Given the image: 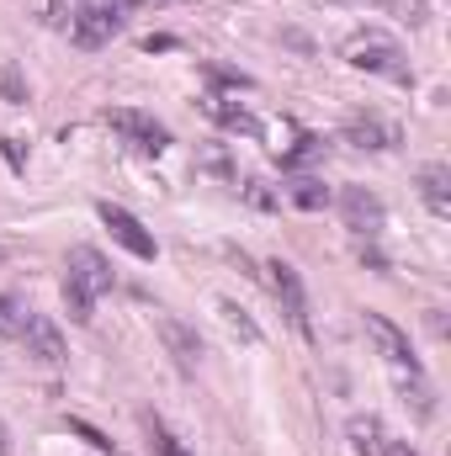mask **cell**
I'll list each match as a JSON object with an SVG mask.
<instances>
[{
    "label": "cell",
    "instance_id": "cell-7",
    "mask_svg": "<svg viewBox=\"0 0 451 456\" xmlns=\"http://www.w3.org/2000/svg\"><path fill=\"white\" fill-rule=\"evenodd\" d=\"M96 213H102V224L112 228V239L122 244V249H127V255H133V260H154V255H160L154 233H149V228L138 224V218H133V213H127L122 202H102Z\"/></svg>",
    "mask_w": 451,
    "mask_h": 456
},
{
    "label": "cell",
    "instance_id": "cell-23",
    "mask_svg": "<svg viewBox=\"0 0 451 456\" xmlns=\"http://www.w3.org/2000/svg\"><path fill=\"white\" fill-rule=\"evenodd\" d=\"M70 430H75V436H80V441H91V446H96V452H112V441H107V436H102V430H96V425H86V419H70Z\"/></svg>",
    "mask_w": 451,
    "mask_h": 456
},
{
    "label": "cell",
    "instance_id": "cell-9",
    "mask_svg": "<svg viewBox=\"0 0 451 456\" xmlns=\"http://www.w3.org/2000/svg\"><path fill=\"white\" fill-rule=\"evenodd\" d=\"M361 324H366L372 345L388 355V366H398V371H404V366H409V371H420V361H414V350H409V335H404L388 314H372V308H366V314H361Z\"/></svg>",
    "mask_w": 451,
    "mask_h": 456
},
{
    "label": "cell",
    "instance_id": "cell-13",
    "mask_svg": "<svg viewBox=\"0 0 451 456\" xmlns=\"http://www.w3.org/2000/svg\"><path fill=\"white\" fill-rule=\"evenodd\" d=\"M208 117H213L218 127H228V133H260V122H255V117L244 112L239 102H228V96H218V91L208 96Z\"/></svg>",
    "mask_w": 451,
    "mask_h": 456
},
{
    "label": "cell",
    "instance_id": "cell-1",
    "mask_svg": "<svg viewBox=\"0 0 451 456\" xmlns=\"http://www.w3.org/2000/svg\"><path fill=\"white\" fill-rule=\"evenodd\" d=\"M112 281L117 276L107 265V255L96 244H75L70 260H64V308H70V319L91 324V308H96L102 292H112Z\"/></svg>",
    "mask_w": 451,
    "mask_h": 456
},
{
    "label": "cell",
    "instance_id": "cell-29",
    "mask_svg": "<svg viewBox=\"0 0 451 456\" xmlns=\"http://www.w3.org/2000/svg\"><path fill=\"white\" fill-rule=\"evenodd\" d=\"M5 452H11V446H5V430H0V456H5Z\"/></svg>",
    "mask_w": 451,
    "mask_h": 456
},
{
    "label": "cell",
    "instance_id": "cell-18",
    "mask_svg": "<svg viewBox=\"0 0 451 456\" xmlns=\"http://www.w3.org/2000/svg\"><path fill=\"white\" fill-rule=\"evenodd\" d=\"M350 441H356V456H382V425L377 419H350Z\"/></svg>",
    "mask_w": 451,
    "mask_h": 456
},
{
    "label": "cell",
    "instance_id": "cell-20",
    "mask_svg": "<svg viewBox=\"0 0 451 456\" xmlns=\"http://www.w3.org/2000/svg\"><path fill=\"white\" fill-rule=\"evenodd\" d=\"M21 324H27V308H21V297H11V292H0V335H21Z\"/></svg>",
    "mask_w": 451,
    "mask_h": 456
},
{
    "label": "cell",
    "instance_id": "cell-24",
    "mask_svg": "<svg viewBox=\"0 0 451 456\" xmlns=\"http://www.w3.org/2000/svg\"><path fill=\"white\" fill-rule=\"evenodd\" d=\"M218 308H224V319L234 324V330H239V335H244V340H260V330H255V324H250V319H244L234 303H218Z\"/></svg>",
    "mask_w": 451,
    "mask_h": 456
},
{
    "label": "cell",
    "instance_id": "cell-25",
    "mask_svg": "<svg viewBox=\"0 0 451 456\" xmlns=\"http://www.w3.org/2000/svg\"><path fill=\"white\" fill-rule=\"evenodd\" d=\"M0 154L11 159V170H27V154H21V143H16V138H0Z\"/></svg>",
    "mask_w": 451,
    "mask_h": 456
},
{
    "label": "cell",
    "instance_id": "cell-10",
    "mask_svg": "<svg viewBox=\"0 0 451 456\" xmlns=\"http://www.w3.org/2000/svg\"><path fill=\"white\" fill-rule=\"evenodd\" d=\"M154 330H160V340H165L170 361H176L181 371H197V361H202V340H197V330H192L186 319H176V314H160V319H154Z\"/></svg>",
    "mask_w": 451,
    "mask_h": 456
},
{
    "label": "cell",
    "instance_id": "cell-26",
    "mask_svg": "<svg viewBox=\"0 0 451 456\" xmlns=\"http://www.w3.org/2000/svg\"><path fill=\"white\" fill-rule=\"evenodd\" d=\"M117 11H149V5H176V0H112Z\"/></svg>",
    "mask_w": 451,
    "mask_h": 456
},
{
    "label": "cell",
    "instance_id": "cell-5",
    "mask_svg": "<svg viewBox=\"0 0 451 456\" xmlns=\"http://www.w3.org/2000/svg\"><path fill=\"white\" fill-rule=\"evenodd\" d=\"M117 32H122V11H117L112 0H91V5H80L70 16V37L80 48H107Z\"/></svg>",
    "mask_w": 451,
    "mask_h": 456
},
{
    "label": "cell",
    "instance_id": "cell-12",
    "mask_svg": "<svg viewBox=\"0 0 451 456\" xmlns=\"http://www.w3.org/2000/svg\"><path fill=\"white\" fill-rule=\"evenodd\" d=\"M420 197H425V208H430L436 218H447V213H451V175H447V165H425V170H420Z\"/></svg>",
    "mask_w": 451,
    "mask_h": 456
},
{
    "label": "cell",
    "instance_id": "cell-28",
    "mask_svg": "<svg viewBox=\"0 0 451 456\" xmlns=\"http://www.w3.org/2000/svg\"><path fill=\"white\" fill-rule=\"evenodd\" d=\"M165 48H176V37H144V53H165Z\"/></svg>",
    "mask_w": 451,
    "mask_h": 456
},
{
    "label": "cell",
    "instance_id": "cell-14",
    "mask_svg": "<svg viewBox=\"0 0 451 456\" xmlns=\"http://www.w3.org/2000/svg\"><path fill=\"white\" fill-rule=\"evenodd\" d=\"M287 202H292V208H303V213H319V208H330V186H324L319 175H292Z\"/></svg>",
    "mask_w": 451,
    "mask_h": 456
},
{
    "label": "cell",
    "instance_id": "cell-30",
    "mask_svg": "<svg viewBox=\"0 0 451 456\" xmlns=\"http://www.w3.org/2000/svg\"><path fill=\"white\" fill-rule=\"evenodd\" d=\"M0 260H5V249H0Z\"/></svg>",
    "mask_w": 451,
    "mask_h": 456
},
{
    "label": "cell",
    "instance_id": "cell-11",
    "mask_svg": "<svg viewBox=\"0 0 451 456\" xmlns=\"http://www.w3.org/2000/svg\"><path fill=\"white\" fill-rule=\"evenodd\" d=\"M345 143H356V149H393L398 143V127L393 122H382L377 112H350L345 117Z\"/></svg>",
    "mask_w": 451,
    "mask_h": 456
},
{
    "label": "cell",
    "instance_id": "cell-2",
    "mask_svg": "<svg viewBox=\"0 0 451 456\" xmlns=\"http://www.w3.org/2000/svg\"><path fill=\"white\" fill-rule=\"evenodd\" d=\"M340 53H345V64H356V69H366V75H388V80H398V86L414 80L404 48H398L393 37H382V32H350Z\"/></svg>",
    "mask_w": 451,
    "mask_h": 456
},
{
    "label": "cell",
    "instance_id": "cell-16",
    "mask_svg": "<svg viewBox=\"0 0 451 456\" xmlns=\"http://www.w3.org/2000/svg\"><path fill=\"white\" fill-rule=\"evenodd\" d=\"M144 430H149V446H154V456H197L165 419H154V414H144Z\"/></svg>",
    "mask_w": 451,
    "mask_h": 456
},
{
    "label": "cell",
    "instance_id": "cell-8",
    "mask_svg": "<svg viewBox=\"0 0 451 456\" xmlns=\"http://www.w3.org/2000/svg\"><path fill=\"white\" fill-rule=\"evenodd\" d=\"M16 340L27 345V355H32L37 366H64V361H70L64 335H59V324H53L48 314H32V308H27V324H21V335H16Z\"/></svg>",
    "mask_w": 451,
    "mask_h": 456
},
{
    "label": "cell",
    "instance_id": "cell-3",
    "mask_svg": "<svg viewBox=\"0 0 451 456\" xmlns=\"http://www.w3.org/2000/svg\"><path fill=\"white\" fill-rule=\"evenodd\" d=\"M266 281H271V292H276V303H282V314H287V324L303 335V340H314V319H308V292H303V276H298V265L292 260H271L266 265Z\"/></svg>",
    "mask_w": 451,
    "mask_h": 456
},
{
    "label": "cell",
    "instance_id": "cell-22",
    "mask_svg": "<svg viewBox=\"0 0 451 456\" xmlns=\"http://www.w3.org/2000/svg\"><path fill=\"white\" fill-rule=\"evenodd\" d=\"M244 202L250 208H276V191H266V181H244Z\"/></svg>",
    "mask_w": 451,
    "mask_h": 456
},
{
    "label": "cell",
    "instance_id": "cell-6",
    "mask_svg": "<svg viewBox=\"0 0 451 456\" xmlns=\"http://www.w3.org/2000/svg\"><path fill=\"white\" fill-rule=\"evenodd\" d=\"M340 218H345L350 233L377 239V233L388 228V208H382L377 191H366V186H345V191H340Z\"/></svg>",
    "mask_w": 451,
    "mask_h": 456
},
{
    "label": "cell",
    "instance_id": "cell-15",
    "mask_svg": "<svg viewBox=\"0 0 451 456\" xmlns=\"http://www.w3.org/2000/svg\"><path fill=\"white\" fill-rule=\"evenodd\" d=\"M324 154V138L319 133H298L287 149H276V159H282V170H303V165H314Z\"/></svg>",
    "mask_w": 451,
    "mask_h": 456
},
{
    "label": "cell",
    "instance_id": "cell-17",
    "mask_svg": "<svg viewBox=\"0 0 451 456\" xmlns=\"http://www.w3.org/2000/svg\"><path fill=\"white\" fill-rule=\"evenodd\" d=\"M0 102H5V107H27V102H32V91H27V75H21L11 59L0 64Z\"/></svg>",
    "mask_w": 451,
    "mask_h": 456
},
{
    "label": "cell",
    "instance_id": "cell-4",
    "mask_svg": "<svg viewBox=\"0 0 451 456\" xmlns=\"http://www.w3.org/2000/svg\"><path fill=\"white\" fill-rule=\"evenodd\" d=\"M107 122L138 149V154H165L170 149V127L154 112H138V107H107Z\"/></svg>",
    "mask_w": 451,
    "mask_h": 456
},
{
    "label": "cell",
    "instance_id": "cell-27",
    "mask_svg": "<svg viewBox=\"0 0 451 456\" xmlns=\"http://www.w3.org/2000/svg\"><path fill=\"white\" fill-rule=\"evenodd\" d=\"M382 456H420L409 441H382Z\"/></svg>",
    "mask_w": 451,
    "mask_h": 456
},
{
    "label": "cell",
    "instance_id": "cell-21",
    "mask_svg": "<svg viewBox=\"0 0 451 456\" xmlns=\"http://www.w3.org/2000/svg\"><path fill=\"white\" fill-rule=\"evenodd\" d=\"M382 11H393L398 21H409V27H420L425 16H430V5L425 0H382Z\"/></svg>",
    "mask_w": 451,
    "mask_h": 456
},
{
    "label": "cell",
    "instance_id": "cell-19",
    "mask_svg": "<svg viewBox=\"0 0 451 456\" xmlns=\"http://www.w3.org/2000/svg\"><path fill=\"white\" fill-rule=\"evenodd\" d=\"M202 75H208L213 91H250V86H255L244 69H228V64H202Z\"/></svg>",
    "mask_w": 451,
    "mask_h": 456
}]
</instances>
